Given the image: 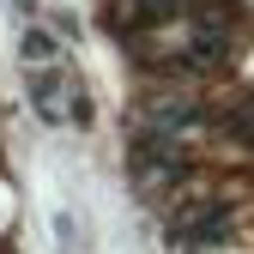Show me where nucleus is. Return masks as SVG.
Here are the masks:
<instances>
[{
	"label": "nucleus",
	"mask_w": 254,
	"mask_h": 254,
	"mask_svg": "<svg viewBox=\"0 0 254 254\" xmlns=\"http://www.w3.org/2000/svg\"><path fill=\"white\" fill-rule=\"evenodd\" d=\"M133 176H139L145 194H151V188H170V182L182 176L176 145H170V139H139V151H133Z\"/></svg>",
	"instance_id": "nucleus-1"
},
{
	"label": "nucleus",
	"mask_w": 254,
	"mask_h": 254,
	"mask_svg": "<svg viewBox=\"0 0 254 254\" xmlns=\"http://www.w3.org/2000/svg\"><path fill=\"white\" fill-rule=\"evenodd\" d=\"M230 236V212L224 206H194L188 218H176V248H206Z\"/></svg>",
	"instance_id": "nucleus-2"
},
{
	"label": "nucleus",
	"mask_w": 254,
	"mask_h": 254,
	"mask_svg": "<svg viewBox=\"0 0 254 254\" xmlns=\"http://www.w3.org/2000/svg\"><path fill=\"white\" fill-rule=\"evenodd\" d=\"M236 133H242V139H254V97L236 109Z\"/></svg>",
	"instance_id": "nucleus-3"
}]
</instances>
